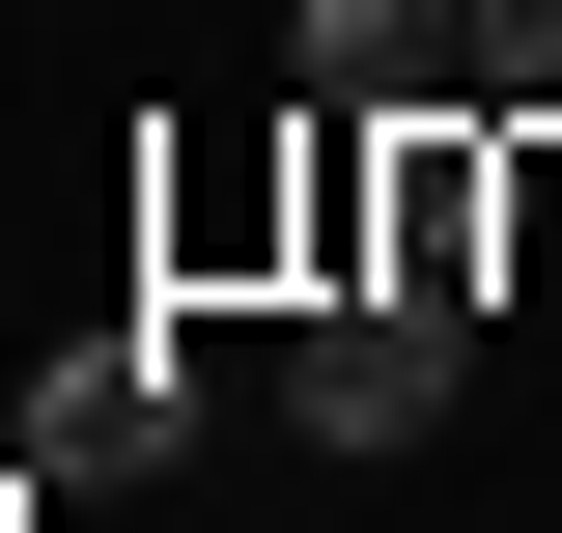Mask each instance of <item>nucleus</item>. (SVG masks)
Masks as SVG:
<instances>
[{
	"label": "nucleus",
	"mask_w": 562,
	"mask_h": 533,
	"mask_svg": "<svg viewBox=\"0 0 562 533\" xmlns=\"http://www.w3.org/2000/svg\"><path fill=\"white\" fill-rule=\"evenodd\" d=\"M57 450H198V365H169V337H85L57 365Z\"/></svg>",
	"instance_id": "3"
},
{
	"label": "nucleus",
	"mask_w": 562,
	"mask_h": 533,
	"mask_svg": "<svg viewBox=\"0 0 562 533\" xmlns=\"http://www.w3.org/2000/svg\"><path fill=\"white\" fill-rule=\"evenodd\" d=\"M450 113H562V0H450Z\"/></svg>",
	"instance_id": "4"
},
{
	"label": "nucleus",
	"mask_w": 562,
	"mask_h": 533,
	"mask_svg": "<svg viewBox=\"0 0 562 533\" xmlns=\"http://www.w3.org/2000/svg\"><path fill=\"white\" fill-rule=\"evenodd\" d=\"M281 84L310 113H450V0H281Z\"/></svg>",
	"instance_id": "2"
},
{
	"label": "nucleus",
	"mask_w": 562,
	"mask_h": 533,
	"mask_svg": "<svg viewBox=\"0 0 562 533\" xmlns=\"http://www.w3.org/2000/svg\"><path fill=\"white\" fill-rule=\"evenodd\" d=\"M450 394H479V281H310V337H281L310 450H422Z\"/></svg>",
	"instance_id": "1"
}]
</instances>
